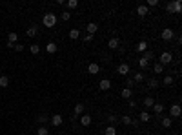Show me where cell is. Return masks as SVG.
<instances>
[{"mask_svg": "<svg viewBox=\"0 0 182 135\" xmlns=\"http://www.w3.org/2000/svg\"><path fill=\"white\" fill-rule=\"evenodd\" d=\"M142 58H146L147 62H149L151 58H155V53H153V51H144V53H142Z\"/></svg>", "mask_w": 182, "mask_h": 135, "instance_id": "34", "label": "cell"}, {"mask_svg": "<svg viewBox=\"0 0 182 135\" xmlns=\"http://www.w3.org/2000/svg\"><path fill=\"white\" fill-rule=\"evenodd\" d=\"M57 49H58V46L55 42H48V46H46V51L51 53V55H53V53H57Z\"/></svg>", "mask_w": 182, "mask_h": 135, "instance_id": "17", "label": "cell"}, {"mask_svg": "<svg viewBox=\"0 0 182 135\" xmlns=\"http://www.w3.org/2000/svg\"><path fill=\"white\" fill-rule=\"evenodd\" d=\"M60 18H62L64 22H67V20L71 18V11H67V9H66V11H62V13H60Z\"/></svg>", "mask_w": 182, "mask_h": 135, "instance_id": "32", "label": "cell"}, {"mask_svg": "<svg viewBox=\"0 0 182 135\" xmlns=\"http://www.w3.org/2000/svg\"><path fill=\"white\" fill-rule=\"evenodd\" d=\"M84 40H86V42H91V40H93V35H84Z\"/></svg>", "mask_w": 182, "mask_h": 135, "instance_id": "45", "label": "cell"}, {"mask_svg": "<svg viewBox=\"0 0 182 135\" xmlns=\"http://www.w3.org/2000/svg\"><path fill=\"white\" fill-rule=\"evenodd\" d=\"M153 111L157 113V115H160V113L164 111V104H162V102H155V104H153Z\"/></svg>", "mask_w": 182, "mask_h": 135, "instance_id": "20", "label": "cell"}, {"mask_svg": "<svg viewBox=\"0 0 182 135\" xmlns=\"http://www.w3.org/2000/svg\"><path fill=\"white\" fill-rule=\"evenodd\" d=\"M120 95H122V99L129 100V99L133 97V90H129V88H124V90H122V93H120Z\"/></svg>", "mask_w": 182, "mask_h": 135, "instance_id": "15", "label": "cell"}, {"mask_svg": "<svg viewBox=\"0 0 182 135\" xmlns=\"http://www.w3.org/2000/svg\"><path fill=\"white\" fill-rule=\"evenodd\" d=\"M120 120H122V124H126V126H129L131 124V115H124V117H120Z\"/></svg>", "mask_w": 182, "mask_h": 135, "instance_id": "37", "label": "cell"}, {"mask_svg": "<svg viewBox=\"0 0 182 135\" xmlns=\"http://www.w3.org/2000/svg\"><path fill=\"white\" fill-rule=\"evenodd\" d=\"M78 37H80V31L78 29H69V38L71 40H77Z\"/></svg>", "mask_w": 182, "mask_h": 135, "instance_id": "29", "label": "cell"}, {"mask_svg": "<svg viewBox=\"0 0 182 135\" xmlns=\"http://www.w3.org/2000/svg\"><path fill=\"white\" fill-rule=\"evenodd\" d=\"M133 86H135V82H133V79H131V77H127V79H126V88H129V90H131V88H133Z\"/></svg>", "mask_w": 182, "mask_h": 135, "instance_id": "40", "label": "cell"}, {"mask_svg": "<svg viewBox=\"0 0 182 135\" xmlns=\"http://www.w3.org/2000/svg\"><path fill=\"white\" fill-rule=\"evenodd\" d=\"M171 62H173V55L170 51H164L162 55H160V64L166 66V64H171Z\"/></svg>", "mask_w": 182, "mask_h": 135, "instance_id": "4", "label": "cell"}, {"mask_svg": "<svg viewBox=\"0 0 182 135\" xmlns=\"http://www.w3.org/2000/svg\"><path fill=\"white\" fill-rule=\"evenodd\" d=\"M160 122H162V126H164V128H171L173 119H171V117H162V120H160Z\"/></svg>", "mask_w": 182, "mask_h": 135, "instance_id": "27", "label": "cell"}, {"mask_svg": "<svg viewBox=\"0 0 182 135\" xmlns=\"http://www.w3.org/2000/svg\"><path fill=\"white\" fill-rule=\"evenodd\" d=\"M104 135H117V128L115 126H107L104 130Z\"/></svg>", "mask_w": 182, "mask_h": 135, "instance_id": "28", "label": "cell"}, {"mask_svg": "<svg viewBox=\"0 0 182 135\" xmlns=\"http://www.w3.org/2000/svg\"><path fill=\"white\" fill-rule=\"evenodd\" d=\"M138 66L142 68V70H147V68H149V62H147L146 58H138Z\"/></svg>", "mask_w": 182, "mask_h": 135, "instance_id": "35", "label": "cell"}, {"mask_svg": "<svg viewBox=\"0 0 182 135\" xmlns=\"http://www.w3.org/2000/svg\"><path fill=\"white\" fill-rule=\"evenodd\" d=\"M131 79H133V82H142L144 80V73H135Z\"/></svg>", "mask_w": 182, "mask_h": 135, "instance_id": "33", "label": "cell"}, {"mask_svg": "<svg viewBox=\"0 0 182 135\" xmlns=\"http://www.w3.org/2000/svg\"><path fill=\"white\" fill-rule=\"evenodd\" d=\"M127 102H129V108H137V102H135L133 99H129V100H127Z\"/></svg>", "mask_w": 182, "mask_h": 135, "instance_id": "44", "label": "cell"}, {"mask_svg": "<svg viewBox=\"0 0 182 135\" xmlns=\"http://www.w3.org/2000/svg\"><path fill=\"white\" fill-rule=\"evenodd\" d=\"M80 119V126H84V128H87V126H91V115H87V113H84V115H80L78 117Z\"/></svg>", "mask_w": 182, "mask_h": 135, "instance_id": "6", "label": "cell"}, {"mask_svg": "<svg viewBox=\"0 0 182 135\" xmlns=\"http://www.w3.org/2000/svg\"><path fill=\"white\" fill-rule=\"evenodd\" d=\"M173 80H175L173 75H166V77H164V86H171V84H173Z\"/></svg>", "mask_w": 182, "mask_h": 135, "instance_id": "38", "label": "cell"}, {"mask_svg": "<svg viewBox=\"0 0 182 135\" xmlns=\"http://www.w3.org/2000/svg\"><path fill=\"white\" fill-rule=\"evenodd\" d=\"M9 86V77L8 75H0V88H8Z\"/></svg>", "mask_w": 182, "mask_h": 135, "instance_id": "25", "label": "cell"}, {"mask_svg": "<svg viewBox=\"0 0 182 135\" xmlns=\"http://www.w3.org/2000/svg\"><path fill=\"white\" fill-rule=\"evenodd\" d=\"M84 111H86V106L82 102H78V104H75V113H73V115L80 117V115H84Z\"/></svg>", "mask_w": 182, "mask_h": 135, "instance_id": "12", "label": "cell"}, {"mask_svg": "<svg viewBox=\"0 0 182 135\" xmlns=\"http://www.w3.org/2000/svg\"><path fill=\"white\" fill-rule=\"evenodd\" d=\"M37 33H38V26H35V24H33V26H29V28L28 29H26V35H28V37H37Z\"/></svg>", "mask_w": 182, "mask_h": 135, "instance_id": "11", "label": "cell"}, {"mask_svg": "<svg viewBox=\"0 0 182 135\" xmlns=\"http://www.w3.org/2000/svg\"><path fill=\"white\" fill-rule=\"evenodd\" d=\"M117 73H120V75H124V77H127V75L131 73V68H129V64H127V62L118 64V68H117Z\"/></svg>", "mask_w": 182, "mask_h": 135, "instance_id": "2", "label": "cell"}, {"mask_svg": "<svg viewBox=\"0 0 182 135\" xmlns=\"http://www.w3.org/2000/svg\"><path fill=\"white\" fill-rule=\"evenodd\" d=\"M166 11L171 13V15H175V13H173V2H167V4H166Z\"/></svg>", "mask_w": 182, "mask_h": 135, "instance_id": "41", "label": "cell"}, {"mask_svg": "<svg viewBox=\"0 0 182 135\" xmlns=\"http://www.w3.org/2000/svg\"><path fill=\"white\" fill-rule=\"evenodd\" d=\"M13 49L20 53V51H24V46H22V44H15V46H13Z\"/></svg>", "mask_w": 182, "mask_h": 135, "instance_id": "42", "label": "cell"}, {"mask_svg": "<svg viewBox=\"0 0 182 135\" xmlns=\"http://www.w3.org/2000/svg\"><path fill=\"white\" fill-rule=\"evenodd\" d=\"M149 119H151V115L147 111H140V115H138V120L140 122H149Z\"/></svg>", "mask_w": 182, "mask_h": 135, "instance_id": "18", "label": "cell"}, {"mask_svg": "<svg viewBox=\"0 0 182 135\" xmlns=\"http://www.w3.org/2000/svg\"><path fill=\"white\" fill-rule=\"evenodd\" d=\"M57 15H55V13H46V15H44V18H42V24L46 26V28H55V26H57Z\"/></svg>", "mask_w": 182, "mask_h": 135, "instance_id": "1", "label": "cell"}, {"mask_svg": "<svg viewBox=\"0 0 182 135\" xmlns=\"http://www.w3.org/2000/svg\"><path fill=\"white\" fill-rule=\"evenodd\" d=\"M147 6H149V8H155V6H158V0H147Z\"/></svg>", "mask_w": 182, "mask_h": 135, "instance_id": "43", "label": "cell"}, {"mask_svg": "<svg viewBox=\"0 0 182 135\" xmlns=\"http://www.w3.org/2000/svg\"><path fill=\"white\" fill-rule=\"evenodd\" d=\"M120 120L118 115H115V113H111V115H107V122H109V126H115L117 122Z\"/></svg>", "mask_w": 182, "mask_h": 135, "instance_id": "14", "label": "cell"}, {"mask_svg": "<svg viewBox=\"0 0 182 135\" xmlns=\"http://www.w3.org/2000/svg\"><path fill=\"white\" fill-rule=\"evenodd\" d=\"M37 135H49V130H48L46 126H40L38 132H37Z\"/></svg>", "mask_w": 182, "mask_h": 135, "instance_id": "39", "label": "cell"}, {"mask_svg": "<svg viewBox=\"0 0 182 135\" xmlns=\"http://www.w3.org/2000/svg\"><path fill=\"white\" fill-rule=\"evenodd\" d=\"M137 51H140V53L147 51V42H146V40H140V42L137 44Z\"/></svg>", "mask_w": 182, "mask_h": 135, "instance_id": "23", "label": "cell"}, {"mask_svg": "<svg viewBox=\"0 0 182 135\" xmlns=\"http://www.w3.org/2000/svg\"><path fill=\"white\" fill-rule=\"evenodd\" d=\"M107 48H109V49H118L120 48V40L117 37H111L109 42H107Z\"/></svg>", "mask_w": 182, "mask_h": 135, "instance_id": "8", "label": "cell"}, {"mask_svg": "<svg viewBox=\"0 0 182 135\" xmlns=\"http://www.w3.org/2000/svg\"><path fill=\"white\" fill-rule=\"evenodd\" d=\"M153 71H155V73H164V66L160 64V62H155V66H153Z\"/></svg>", "mask_w": 182, "mask_h": 135, "instance_id": "31", "label": "cell"}, {"mask_svg": "<svg viewBox=\"0 0 182 135\" xmlns=\"http://www.w3.org/2000/svg\"><path fill=\"white\" fill-rule=\"evenodd\" d=\"M180 113H182L180 104H171V108H170V117H171V119H173V117H180Z\"/></svg>", "mask_w": 182, "mask_h": 135, "instance_id": "5", "label": "cell"}, {"mask_svg": "<svg viewBox=\"0 0 182 135\" xmlns=\"http://www.w3.org/2000/svg\"><path fill=\"white\" fill-rule=\"evenodd\" d=\"M62 122H64V117L58 115V113L51 117V124H53V126H62Z\"/></svg>", "mask_w": 182, "mask_h": 135, "instance_id": "13", "label": "cell"}, {"mask_svg": "<svg viewBox=\"0 0 182 135\" xmlns=\"http://www.w3.org/2000/svg\"><path fill=\"white\" fill-rule=\"evenodd\" d=\"M86 31H87V35H95V33L98 31V26L95 22H89V24L86 26Z\"/></svg>", "mask_w": 182, "mask_h": 135, "instance_id": "10", "label": "cell"}, {"mask_svg": "<svg viewBox=\"0 0 182 135\" xmlns=\"http://www.w3.org/2000/svg\"><path fill=\"white\" fill-rule=\"evenodd\" d=\"M66 8H67V11L77 9L78 8V2H77V0H69V2H66Z\"/></svg>", "mask_w": 182, "mask_h": 135, "instance_id": "26", "label": "cell"}, {"mask_svg": "<svg viewBox=\"0 0 182 135\" xmlns=\"http://www.w3.org/2000/svg\"><path fill=\"white\" fill-rule=\"evenodd\" d=\"M147 88H149V90H157V88H158V80L157 79H149V80H147Z\"/></svg>", "mask_w": 182, "mask_h": 135, "instance_id": "24", "label": "cell"}, {"mask_svg": "<svg viewBox=\"0 0 182 135\" xmlns=\"http://www.w3.org/2000/svg\"><path fill=\"white\" fill-rule=\"evenodd\" d=\"M37 120H38V124H46V122L49 120V117H48V115H44V113H40V115L37 117Z\"/></svg>", "mask_w": 182, "mask_h": 135, "instance_id": "30", "label": "cell"}, {"mask_svg": "<svg viewBox=\"0 0 182 135\" xmlns=\"http://www.w3.org/2000/svg\"><path fill=\"white\" fill-rule=\"evenodd\" d=\"M137 15L144 18L147 15V6H138V8H137Z\"/></svg>", "mask_w": 182, "mask_h": 135, "instance_id": "21", "label": "cell"}, {"mask_svg": "<svg viewBox=\"0 0 182 135\" xmlns=\"http://www.w3.org/2000/svg\"><path fill=\"white\" fill-rule=\"evenodd\" d=\"M173 13H177V15H180V13H182V4H180V0H173Z\"/></svg>", "mask_w": 182, "mask_h": 135, "instance_id": "16", "label": "cell"}, {"mask_svg": "<svg viewBox=\"0 0 182 135\" xmlns=\"http://www.w3.org/2000/svg\"><path fill=\"white\" fill-rule=\"evenodd\" d=\"M29 51L33 53V55H38V53H40V46H38V44H31Z\"/></svg>", "mask_w": 182, "mask_h": 135, "instance_id": "36", "label": "cell"}, {"mask_svg": "<svg viewBox=\"0 0 182 135\" xmlns=\"http://www.w3.org/2000/svg\"><path fill=\"white\" fill-rule=\"evenodd\" d=\"M98 71H100V66L97 62H91L89 66H87V73H89V75H97Z\"/></svg>", "mask_w": 182, "mask_h": 135, "instance_id": "9", "label": "cell"}, {"mask_svg": "<svg viewBox=\"0 0 182 135\" xmlns=\"http://www.w3.org/2000/svg\"><path fill=\"white\" fill-rule=\"evenodd\" d=\"M157 102V100H155L153 97H146L144 100H142V104H144V108H153V104Z\"/></svg>", "mask_w": 182, "mask_h": 135, "instance_id": "19", "label": "cell"}, {"mask_svg": "<svg viewBox=\"0 0 182 135\" xmlns=\"http://www.w3.org/2000/svg\"><path fill=\"white\" fill-rule=\"evenodd\" d=\"M160 37H162V40H166V42H170V40H173V37H175V31H173L171 28H166V29H162V33H160Z\"/></svg>", "mask_w": 182, "mask_h": 135, "instance_id": "3", "label": "cell"}, {"mask_svg": "<svg viewBox=\"0 0 182 135\" xmlns=\"http://www.w3.org/2000/svg\"><path fill=\"white\" fill-rule=\"evenodd\" d=\"M98 90H102V91L111 90V80H109V79H102V80L98 82Z\"/></svg>", "mask_w": 182, "mask_h": 135, "instance_id": "7", "label": "cell"}, {"mask_svg": "<svg viewBox=\"0 0 182 135\" xmlns=\"http://www.w3.org/2000/svg\"><path fill=\"white\" fill-rule=\"evenodd\" d=\"M17 40H18V35L15 31H11L9 35H8V44H17Z\"/></svg>", "mask_w": 182, "mask_h": 135, "instance_id": "22", "label": "cell"}]
</instances>
